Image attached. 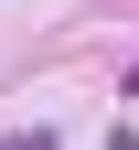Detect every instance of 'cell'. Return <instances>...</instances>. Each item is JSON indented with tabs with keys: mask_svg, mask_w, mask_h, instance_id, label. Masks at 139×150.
I'll return each instance as SVG.
<instances>
[{
	"mask_svg": "<svg viewBox=\"0 0 139 150\" xmlns=\"http://www.w3.org/2000/svg\"><path fill=\"white\" fill-rule=\"evenodd\" d=\"M0 150H54V129H11V139H0Z\"/></svg>",
	"mask_w": 139,
	"mask_h": 150,
	"instance_id": "1",
	"label": "cell"
}]
</instances>
